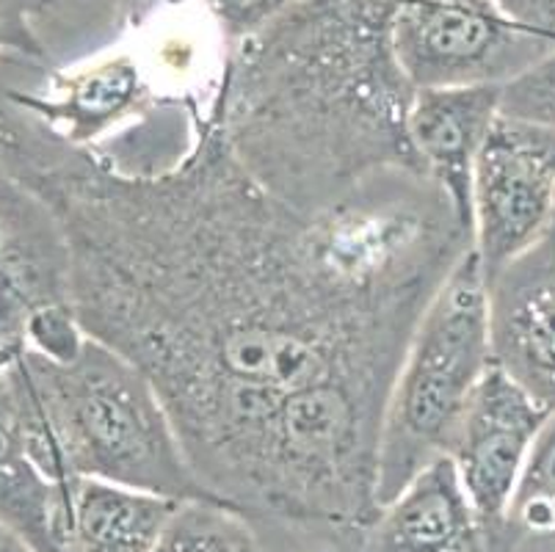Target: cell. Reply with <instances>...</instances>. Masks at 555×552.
<instances>
[{"mask_svg": "<svg viewBox=\"0 0 555 552\" xmlns=\"http://www.w3.org/2000/svg\"><path fill=\"white\" fill-rule=\"evenodd\" d=\"M0 171L48 213L80 329L155 384L205 492L271 552H354L398 364L473 249L448 196L403 169L301 213L208 114L171 166H125L7 94Z\"/></svg>", "mask_w": 555, "mask_h": 552, "instance_id": "6da1fadb", "label": "cell"}, {"mask_svg": "<svg viewBox=\"0 0 555 552\" xmlns=\"http://www.w3.org/2000/svg\"><path fill=\"white\" fill-rule=\"evenodd\" d=\"M398 0H294L235 42L208 116L276 200L321 213L392 171H423L409 144L415 86L392 44Z\"/></svg>", "mask_w": 555, "mask_h": 552, "instance_id": "7a4b0ae2", "label": "cell"}, {"mask_svg": "<svg viewBox=\"0 0 555 552\" xmlns=\"http://www.w3.org/2000/svg\"><path fill=\"white\" fill-rule=\"evenodd\" d=\"M9 362L34 453L55 484L94 478L180 503L210 498L158 389L128 357L86 334L69 359L23 343Z\"/></svg>", "mask_w": 555, "mask_h": 552, "instance_id": "3957f363", "label": "cell"}, {"mask_svg": "<svg viewBox=\"0 0 555 552\" xmlns=\"http://www.w3.org/2000/svg\"><path fill=\"white\" fill-rule=\"evenodd\" d=\"M489 364V287L470 249L426 304L392 378L378 432V509L448 455Z\"/></svg>", "mask_w": 555, "mask_h": 552, "instance_id": "277c9868", "label": "cell"}, {"mask_svg": "<svg viewBox=\"0 0 555 552\" xmlns=\"http://www.w3.org/2000/svg\"><path fill=\"white\" fill-rule=\"evenodd\" d=\"M392 44L415 89L503 86L555 48L494 0H398Z\"/></svg>", "mask_w": 555, "mask_h": 552, "instance_id": "5b68a950", "label": "cell"}, {"mask_svg": "<svg viewBox=\"0 0 555 552\" xmlns=\"http://www.w3.org/2000/svg\"><path fill=\"white\" fill-rule=\"evenodd\" d=\"M555 219V133L498 116L473 177V252L487 282Z\"/></svg>", "mask_w": 555, "mask_h": 552, "instance_id": "8992f818", "label": "cell"}, {"mask_svg": "<svg viewBox=\"0 0 555 552\" xmlns=\"http://www.w3.org/2000/svg\"><path fill=\"white\" fill-rule=\"evenodd\" d=\"M550 414L553 412L506 371L489 364L459 420L448 459L492 530V539Z\"/></svg>", "mask_w": 555, "mask_h": 552, "instance_id": "52a82bcc", "label": "cell"}, {"mask_svg": "<svg viewBox=\"0 0 555 552\" xmlns=\"http://www.w3.org/2000/svg\"><path fill=\"white\" fill-rule=\"evenodd\" d=\"M487 287L492 364L555 412V219Z\"/></svg>", "mask_w": 555, "mask_h": 552, "instance_id": "ba28073f", "label": "cell"}, {"mask_svg": "<svg viewBox=\"0 0 555 552\" xmlns=\"http://www.w3.org/2000/svg\"><path fill=\"white\" fill-rule=\"evenodd\" d=\"M501 116V86L417 89L409 108V144L423 175L473 230V177L489 130Z\"/></svg>", "mask_w": 555, "mask_h": 552, "instance_id": "9c48e42d", "label": "cell"}, {"mask_svg": "<svg viewBox=\"0 0 555 552\" xmlns=\"http://www.w3.org/2000/svg\"><path fill=\"white\" fill-rule=\"evenodd\" d=\"M354 552H492V530L440 455L378 509Z\"/></svg>", "mask_w": 555, "mask_h": 552, "instance_id": "30bf717a", "label": "cell"}, {"mask_svg": "<svg viewBox=\"0 0 555 552\" xmlns=\"http://www.w3.org/2000/svg\"><path fill=\"white\" fill-rule=\"evenodd\" d=\"M50 304H69L62 243L42 205L0 171V351L23 346Z\"/></svg>", "mask_w": 555, "mask_h": 552, "instance_id": "8fae6325", "label": "cell"}, {"mask_svg": "<svg viewBox=\"0 0 555 552\" xmlns=\"http://www.w3.org/2000/svg\"><path fill=\"white\" fill-rule=\"evenodd\" d=\"M3 94L75 146H100V139L119 121L141 116L153 105L150 84L133 55H108L53 73L42 91L7 89Z\"/></svg>", "mask_w": 555, "mask_h": 552, "instance_id": "7c38bea8", "label": "cell"}, {"mask_svg": "<svg viewBox=\"0 0 555 552\" xmlns=\"http://www.w3.org/2000/svg\"><path fill=\"white\" fill-rule=\"evenodd\" d=\"M180 500L108 480L64 484L55 516V552H153Z\"/></svg>", "mask_w": 555, "mask_h": 552, "instance_id": "4fadbf2b", "label": "cell"}, {"mask_svg": "<svg viewBox=\"0 0 555 552\" xmlns=\"http://www.w3.org/2000/svg\"><path fill=\"white\" fill-rule=\"evenodd\" d=\"M9 354L12 348L0 351V525L34 552H55V516L64 484H55L34 453Z\"/></svg>", "mask_w": 555, "mask_h": 552, "instance_id": "5bb4252c", "label": "cell"}, {"mask_svg": "<svg viewBox=\"0 0 555 552\" xmlns=\"http://www.w3.org/2000/svg\"><path fill=\"white\" fill-rule=\"evenodd\" d=\"M492 550L555 552V412L525 462Z\"/></svg>", "mask_w": 555, "mask_h": 552, "instance_id": "9a60e30c", "label": "cell"}, {"mask_svg": "<svg viewBox=\"0 0 555 552\" xmlns=\"http://www.w3.org/2000/svg\"><path fill=\"white\" fill-rule=\"evenodd\" d=\"M153 552H271L238 509L214 498L183 500Z\"/></svg>", "mask_w": 555, "mask_h": 552, "instance_id": "2e32d148", "label": "cell"}, {"mask_svg": "<svg viewBox=\"0 0 555 552\" xmlns=\"http://www.w3.org/2000/svg\"><path fill=\"white\" fill-rule=\"evenodd\" d=\"M501 116L555 133V48L501 86Z\"/></svg>", "mask_w": 555, "mask_h": 552, "instance_id": "e0dca14e", "label": "cell"}, {"mask_svg": "<svg viewBox=\"0 0 555 552\" xmlns=\"http://www.w3.org/2000/svg\"><path fill=\"white\" fill-rule=\"evenodd\" d=\"M55 0H0V55H17L44 64L48 50L37 34V20Z\"/></svg>", "mask_w": 555, "mask_h": 552, "instance_id": "ac0fdd59", "label": "cell"}, {"mask_svg": "<svg viewBox=\"0 0 555 552\" xmlns=\"http://www.w3.org/2000/svg\"><path fill=\"white\" fill-rule=\"evenodd\" d=\"M519 28L555 42V0H494Z\"/></svg>", "mask_w": 555, "mask_h": 552, "instance_id": "d6986e66", "label": "cell"}, {"mask_svg": "<svg viewBox=\"0 0 555 552\" xmlns=\"http://www.w3.org/2000/svg\"><path fill=\"white\" fill-rule=\"evenodd\" d=\"M0 552H34L20 536H14L7 525H0Z\"/></svg>", "mask_w": 555, "mask_h": 552, "instance_id": "ffe728a7", "label": "cell"}]
</instances>
